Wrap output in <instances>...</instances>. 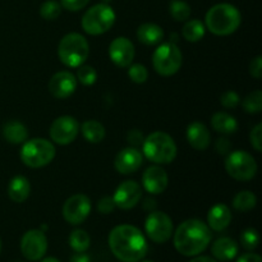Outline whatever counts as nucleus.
<instances>
[{
  "mask_svg": "<svg viewBox=\"0 0 262 262\" xmlns=\"http://www.w3.org/2000/svg\"><path fill=\"white\" fill-rule=\"evenodd\" d=\"M59 3H60L61 8L69 10V12H78L89 4L90 0H60Z\"/></svg>",
  "mask_w": 262,
  "mask_h": 262,
  "instance_id": "obj_38",
  "label": "nucleus"
},
{
  "mask_svg": "<svg viewBox=\"0 0 262 262\" xmlns=\"http://www.w3.org/2000/svg\"><path fill=\"white\" fill-rule=\"evenodd\" d=\"M20 251L28 261H40L48 251V238L42 230L31 229L20 239Z\"/></svg>",
  "mask_w": 262,
  "mask_h": 262,
  "instance_id": "obj_11",
  "label": "nucleus"
},
{
  "mask_svg": "<svg viewBox=\"0 0 262 262\" xmlns=\"http://www.w3.org/2000/svg\"><path fill=\"white\" fill-rule=\"evenodd\" d=\"M239 95L234 91H227L220 96V104L227 109H234L239 105Z\"/></svg>",
  "mask_w": 262,
  "mask_h": 262,
  "instance_id": "obj_36",
  "label": "nucleus"
},
{
  "mask_svg": "<svg viewBox=\"0 0 262 262\" xmlns=\"http://www.w3.org/2000/svg\"><path fill=\"white\" fill-rule=\"evenodd\" d=\"M189 262H217L215 258L209 257V256H196L194 258H192Z\"/></svg>",
  "mask_w": 262,
  "mask_h": 262,
  "instance_id": "obj_45",
  "label": "nucleus"
},
{
  "mask_svg": "<svg viewBox=\"0 0 262 262\" xmlns=\"http://www.w3.org/2000/svg\"><path fill=\"white\" fill-rule=\"evenodd\" d=\"M258 239H260V237H258L257 230L253 229V228L243 230V233L241 234V243L246 251L256 250L258 246Z\"/></svg>",
  "mask_w": 262,
  "mask_h": 262,
  "instance_id": "obj_34",
  "label": "nucleus"
},
{
  "mask_svg": "<svg viewBox=\"0 0 262 262\" xmlns=\"http://www.w3.org/2000/svg\"><path fill=\"white\" fill-rule=\"evenodd\" d=\"M137 38L143 45H158L163 41L164 31L155 23H143L137 28Z\"/></svg>",
  "mask_w": 262,
  "mask_h": 262,
  "instance_id": "obj_23",
  "label": "nucleus"
},
{
  "mask_svg": "<svg viewBox=\"0 0 262 262\" xmlns=\"http://www.w3.org/2000/svg\"><path fill=\"white\" fill-rule=\"evenodd\" d=\"M242 106L248 114H258L262 110V92L260 90L251 92L243 99Z\"/></svg>",
  "mask_w": 262,
  "mask_h": 262,
  "instance_id": "obj_31",
  "label": "nucleus"
},
{
  "mask_svg": "<svg viewBox=\"0 0 262 262\" xmlns=\"http://www.w3.org/2000/svg\"><path fill=\"white\" fill-rule=\"evenodd\" d=\"M174 247L186 257H194L204 252L211 243V229L199 219H188L177 228Z\"/></svg>",
  "mask_w": 262,
  "mask_h": 262,
  "instance_id": "obj_2",
  "label": "nucleus"
},
{
  "mask_svg": "<svg viewBox=\"0 0 262 262\" xmlns=\"http://www.w3.org/2000/svg\"><path fill=\"white\" fill-rule=\"evenodd\" d=\"M61 5L56 0H46L40 7V15L46 20H54L61 14Z\"/></svg>",
  "mask_w": 262,
  "mask_h": 262,
  "instance_id": "obj_32",
  "label": "nucleus"
},
{
  "mask_svg": "<svg viewBox=\"0 0 262 262\" xmlns=\"http://www.w3.org/2000/svg\"><path fill=\"white\" fill-rule=\"evenodd\" d=\"M55 146L45 138H33L26 141L20 148V160L26 166L32 169L49 165L55 158Z\"/></svg>",
  "mask_w": 262,
  "mask_h": 262,
  "instance_id": "obj_6",
  "label": "nucleus"
},
{
  "mask_svg": "<svg viewBox=\"0 0 262 262\" xmlns=\"http://www.w3.org/2000/svg\"><path fill=\"white\" fill-rule=\"evenodd\" d=\"M230 148H232V143H230V141L227 137L217 138L216 143H215V150L217 151V154L228 155L230 152Z\"/></svg>",
  "mask_w": 262,
  "mask_h": 262,
  "instance_id": "obj_41",
  "label": "nucleus"
},
{
  "mask_svg": "<svg viewBox=\"0 0 262 262\" xmlns=\"http://www.w3.org/2000/svg\"><path fill=\"white\" fill-rule=\"evenodd\" d=\"M127 138H128V142L132 145V147H137V146L142 145L143 140H145V138H143L142 133H141L140 130H137V129L130 130V132L128 133Z\"/></svg>",
  "mask_w": 262,
  "mask_h": 262,
  "instance_id": "obj_42",
  "label": "nucleus"
},
{
  "mask_svg": "<svg viewBox=\"0 0 262 262\" xmlns=\"http://www.w3.org/2000/svg\"><path fill=\"white\" fill-rule=\"evenodd\" d=\"M225 170L235 181L248 182L255 178L257 173V163L247 151L237 150L228 154L225 159Z\"/></svg>",
  "mask_w": 262,
  "mask_h": 262,
  "instance_id": "obj_9",
  "label": "nucleus"
},
{
  "mask_svg": "<svg viewBox=\"0 0 262 262\" xmlns=\"http://www.w3.org/2000/svg\"><path fill=\"white\" fill-rule=\"evenodd\" d=\"M128 76L135 83H145L148 78V71L143 64H130L128 67Z\"/></svg>",
  "mask_w": 262,
  "mask_h": 262,
  "instance_id": "obj_35",
  "label": "nucleus"
},
{
  "mask_svg": "<svg viewBox=\"0 0 262 262\" xmlns=\"http://www.w3.org/2000/svg\"><path fill=\"white\" fill-rule=\"evenodd\" d=\"M238 251H239L238 243L229 237L219 238L211 246L212 257L222 262L234 260L238 255Z\"/></svg>",
  "mask_w": 262,
  "mask_h": 262,
  "instance_id": "obj_20",
  "label": "nucleus"
},
{
  "mask_svg": "<svg viewBox=\"0 0 262 262\" xmlns=\"http://www.w3.org/2000/svg\"><path fill=\"white\" fill-rule=\"evenodd\" d=\"M91 212V200L86 194H73L63 206V217L72 225H79L86 222Z\"/></svg>",
  "mask_w": 262,
  "mask_h": 262,
  "instance_id": "obj_12",
  "label": "nucleus"
},
{
  "mask_svg": "<svg viewBox=\"0 0 262 262\" xmlns=\"http://www.w3.org/2000/svg\"><path fill=\"white\" fill-rule=\"evenodd\" d=\"M77 82L82 83L83 86H92L96 82L97 72L91 66H81L77 69Z\"/></svg>",
  "mask_w": 262,
  "mask_h": 262,
  "instance_id": "obj_33",
  "label": "nucleus"
},
{
  "mask_svg": "<svg viewBox=\"0 0 262 262\" xmlns=\"http://www.w3.org/2000/svg\"><path fill=\"white\" fill-rule=\"evenodd\" d=\"M230 223H232V212L227 205L217 204L210 209L207 214V225L210 229L222 232L229 227Z\"/></svg>",
  "mask_w": 262,
  "mask_h": 262,
  "instance_id": "obj_21",
  "label": "nucleus"
},
{
  "mask_svg": "<svg viewBox=\"0 0 262 262\" xmlns=\"http://www.w3.org/2000/svg\"><path fill=\"white\" fill-rule=\"evenodd\" d=\"M237 262H262V260H261V256L257 255V253L248 252L241 256V257L237 260Z\"/></svg>",
  "mask_w": 262,
  "mask_h": 262,
  "instance_id": "obj_43",
  "label": "nucleus"
},
{
  "mask_svg": "<svg viewBox=\"0 0 262 262\" xmlns=\"http://www.w3.org/2000/svg\"><path fill=\"white\" fill-rule=\"evenodd\" d=\"M41 262H60L58 260V258H55V257H46V258H41Z\"/></svg>",
  "mask_w": 262,
  "mask_h": 262,
  "instance_id": "obj_46",
  "label": "nucleus"
},
{
  "mask_svg": "<svg viewBox=\"0 0 262 262\" xmlns=\"http://www.w3.org/2000/svg\"><path fill=\"white\" fill-rule=\"evenodd\" d=\"M169 178L161 166L154 165L145 170L142 176V186L150 194H160L168 188Z\"/></svg>",
  "mask_w": 262,
  "mask_h": 262,
  "instance_id": "obj_18",
  "label": "nucleus"
},
{
  "mask_svg": "<svg viewBox=\"0 0 262 262\" xmlns=\"http://www.w3.org/2000/svg\"><path fill=\"white\" fill-rule=\"evenodd\" d=\"M71 262H91V260H90V256L84 252H76L72 256Z\"/></svg>",
  "mask_w": 262,
  "mask_h": 262,
  "instance_id": "obj_44",
  "label": "nucleus"
},
{
  "mask_svg": "<svg viewBox=\"0 0 262 262\" xmlns=\"http://www.w3.org/2000/svg\"><path fill=\"white\" fill-rule=\"evenodd\" d=\"M90 54L89 41L81 33H67L58 45V55L61 63L69 68L83 66Z\"/></svg>",
  "mask_w": 262,
  "mask_h": 262,
  "instance_id": "obj_4",
  "label": "nucleus"
},
{
  "mask_svg": "<svg viewBox=\"0 0 262 262\" xmlns=\"http://www.w3.org/2000/svg\"><path fill=\"white\" fill-rule=\"evenodd\" d=\"M169 13L177 22H184L191 17V7L183 0H173L169 5Z\"/></svg>",
  "mask_w": 262,
  "mask_h": 262,
  "instance_id": "obj_30",
  "label": "nucleus"
},
{
  "mask_svg": "<svg viewBox=\"0 0 262 262\" xmlns=\"http://www.w3.org/2000/svg\"><path fill=\"white\" fill-rule=\"evenodd\" d=\"M135 55V45L129 38L120 36L110 42L109 56L113 63L119 68H128L132 64Z\"/></svg>",
  "mask_w": 262,
  "mask_h": 262,
  "instance_id": "obj_15",
  "label": "nucleus"
},
{
  "mask_svg": "<svg viewBox=\"0 0 262 262\" xmlns=\"http://www.w3.org/2000/svg\"><path fill=\"white\" fill-rule=\"evenodd\" d=\"M0 250H2V241H0Z\"/></svg>",
  "mask_w": 262,
  "mask_h": 262,
  "instance_id": "obj_48",
  "label": "nucleus"
},
{
  "mask_svg": "<svg viewBox=\"0 0 262 262\" xmlns=\"http://www.w3.org/2000/svg\"><path fill=\"white\" fill-rule=\"evenodd\" d=\"M212 129L222 135H233L238 129V122L234 117L224 112L215 113L211 118Z\"/></svg>",
  "mask_w": 262,
  "mask_h": 262,
  "instance_id": "obj_25",
  "label": "nucleus"
},
{
  "mask_svg": "<svg viewBox=\"0 0 262 262\" xmlns=\"http://www.w3.org/2000/svg\"><path fill=\"white\" fill-rule=\"evenodd\" d=\"M250 142L257 152L262 151V124H257L252 128L250 133Z\"/></svg>",
  "mask_w": 262,
  "mask_h": 262,
  "instance_id": "obj_37",
  "label": "nucleus"
},
{
  "mask_svg": "<svg viewBox=\"0 0 262 262\" xmlns=\"http://www.w3.org/2000/svg\"><path fill=\"white\" fill-rule=\"evenodd\" d=\"M143 163V156L137 147H125L115 156L114 166L118 173L130 174L137 171Z\"/></svg>",
  "mask_w": 262,
  "mask_h": 262,
  "instance_id": "obj_17",
  "label": "nucleus"
},
{
  "mask_svg": "<svg viewBox=\"0 0 262 262\" xmlns=\"http://www.w3.org/2000/svg\"><path fill=\"white\" fill-rule=\"evenodd\" d=\"M141 197H142V189L140 184L135 181H124L115 189L113 200L115 206L119 207L120 210H130L137 206Z\"/></svg>",
  "mask_w": 262,
  "mask_h": 262,
  "instance_id": "obj_14",
  "label": "nucleus"
},
{
  "mask_svg": "<svg viewBox=\"0 0 262 262\" xmlns=\"http://www.w3.org/2000/svg\"><path fill=\"white\" fill-rule=\"evenodd\" d=\"M233 207L239 212H248L253 210L257 204L255 193L251 191H241L233 199Z\"/></svg>",
  "mask_w": 262,
  "mask_h": 262,
  "instance_id": "obj_28",
  "label": "nucleus"
},
{
  "mask_svg": "<svg viewBox=\"0 0 262 262\" xmlns=\"http://www.w3.org/2000/svg\"><path fill=\"white\" fill-rule=\"evenodd\" d=\"M143 154L155 164H170L177 158V145L173 137L165 132H154L143 140Z\"/></svg>",
  "mask_w": 262,
  "mask_h": 262,
  "instance_id": "obj_5",
  "label": "nucleus"
},
{
  "mask_svg": "<svg viewBox=\"0 0 262 262\" xmlns=\"http://www.w3.org/2000/svg\"><path fill=\"white\" fill-rule=\"evenodd\" d=\"M79 133V124L76 118L63 115L56 118L50 127V138L61 146L69 145L77 138Z\"/></svg>",
  "mask_w": 262,
  "mask_h": 262,
  "instance_id": "obj_13",
  "label": "nucleus"
},
{
  "mask_svg": "<svg viewBox=\"0 0 262 262\" xmlns=\"http://www.w3.org/2000/svg\"><path fill=\"white\" fill-rule=\"evenodd\" d=\"M115 12L106 3H100L90 8L82 17V28L91 36L107 32L115 23Z\"/></svg>",
  "mask_w": 262,
  "mask_h": 262,
  "instance_id": "obj_7",
  "label": "nucleus"
},
{
  "mask_svg": "<svg viewBox=\"0 0 262 262\" xmlns=\"http://www.w3.org/2000/svg\"><path fill=\"white\" fill-rule=\"evenodd\" d=\"M250 74L255 79H261L262 77V56L257 55L250 63Z\"/></svg>",
  "mask_w": 262,
  "mask_h": 262,
  "instance_id": "obj_40",
  "label": "nucleus"
},
{
  "mask_svg": "<svg viewBox=\"0 0 262 262\" xmlns=\"http://www.w3.org/2000/svg\"><path fill=\"white\" fill-rule=\"evenodd\" d=\"M115 207L117 206H115L113 197L105 196L102 199H100L99 202H97V210H99V212H101L104 215L112 214L115 210Z\"/></svg>",
  "mask_w": 262,
  "mask_h": 262,
  "instance_id": "obj_39",
  "label": "nucleus"
},
{
  "mask_svg": "<svg viewBox=\"0 0 262 262\" xmlns=\"http://www.w3.org/2000/svg\"><path fill=\"white\" fill-rule=\"evenodd\" d=\"M241 12L232 4L220 3L210 8L205 17V27L216 36H228L239 28Z\"/></svg>",
  "mask_w": 262,
  "mask_h": 262,
  "instance_id": "obj_3",
  "label": "nucleus"
},
{
  "mask_svg": "<svg viewBox=\"0 0 262 262\" xmlns=\"http://www.w3.org/2000/svg\"><path fill=\"white\" fill-rule=\"evenodd\" d=\"M79 130L83 135L84 140L90 143H100L105 138V128L97 120H86L79 127Z\"/></svg>",
  "mask_w": 262,
  "mask_h": 262,
  "instance_id": "obj_26",
  "label": "nucleus"
},
{
  "mask_svg": "<svg viewBox=\"0 0 262 262\" xmlns=\"http://www.w3.org/2000/svg\"><path fill=\"white\" fill-rule=\"evenodd\" d=\"M91 245L89 233L83 229H74L69 235V246L74 252H86Z\"/></svg>",
  "mask_w": 262,
  "mask_h": 262,
  "instance_id": "obj_29",
  "label": "nucleus"
},
{
  "mask_svg": "<svg viewBox=\"0 0 262 262\" xmlns=\"http://www.w3.org/2000/svg\"><path fill=\"white\" fill-rule=\"evenodd\" d=\"M205 31H206V27L201 20L191 19L187 20L186 25L182 28V36L189 42H197V41L202 40V37L205 36Z\"/></svg>",
  "mask_w": 262,
  "mask_h": 262,
  "instance_id": "obj_27",
  "label": "nucleus"
},
{
  "mask_svg": "<svg viewBox=\"0 0 262 262\" xmlns=\"http://www.w3.org/2000/svg\"><path fill=\"white\" fill-rule=\"evenodd\" d=\"M3 136L9 143L19 145V143H25L27 141L28 130L26 125L18 120H10V122L5 123L3 127Z\"/></svg>",
  "mask_w": 262,
  "mask_h": 262,
  "instance_id": "obj_24",
  "label": "nucleus"
},
{
  "mask_svg": "<svg viewBox=\"0 0 262 262\" xmlns=\"http://www.w3.org/2000/svg\"><path fill=\"white\" fill-rule=\"evenodd\" d=\"M49 91L55 99H67L72 96L77 89V78L68 71H61L54 74L49 81Z\"/></svg>",
  "mask_w": 262,
  "mask_h": 262,
  "instance_id": "obj_16",
  "label": "nucleus"
},
{
  "mask_svg": "<svg viewBox=\"0 0 262 262\" xmlns=\"http://www.w3.org/2000/svg\"><path fill=\"white\" fill-rule=\"evenodd\" d=\"M31 184L26 177L17 176L8 184V196L15 204H22L30 197Z\"/></svg>",
  "mask_w": 262,
  "mask_h": 262,
  "instance_id": "obj_22",
  "label": "nucleus"
},
{
  "mask_svg": "<svg viewBox=\"0 0 262 262\" xmlns=\"http://www.w3.org/2000/svg\"><path fill=\"white\" fill-rule=\"evenodd\" d=\"M141 262H154V261H148V260H145V261H141Z\"/></svg>",
  "mask_w": 262,
  "mask_h": 262,
  "instance_id": "obj_47",
  "label": "nucleus"
},
{
  "mask_svg": "<svg viewBox=\"0 0 262 262\" xmlns=\"http://www.w3.org/2000/svg\"><path fill=\"white\" fill-rule=\"evenodd\" d=\"M145 230L152 242L161 245L168 242L173 235V220L163 211H151L146 217Z\"/></svg>",
  "mask_w": 262,
  "mask_h": 262,
  "instance_id": "obj_10",
  "label": "nucleus"
},
{
  "mask_svg": "<svg viewBox=\"0 0 262 262\" xmlns=\"http://www.w3.org/2000/svg\"><path fill=\"white\" fill-rule=\"evenodd\" d=\"M182 63H183L182 51L173 41L159 45L152 54L154 69L160 76H173L181 69Z\"/></svg>",
  "mask_w": 262,
  "mask_h": 262,
  "instance_id": "obj_8",
  "label": "nucleus"
},
{
  "mask_svg": "<svg viewBox=\"0 0 262 262\" xmlns=\"http://www.w3.org/2000/svg\"><path fill=\"white\" fill-rule=\"evenodd\" d=\"M187 141L194 150H206L211 142V135L206 125L201 122H193L187 127Z\"/></svg>",
  "mask_w": 262,
  "mask_h": 262,
  "instance_id": "obj_19",
  "label": "nucleus"
},
{
  "mask_svg": "<svg viewBox=\"0 0 262 262\" xmlns=\"http://www.w3.org/2000/svg\"><path fill=\"white\" fill-rule=\"evenodd\" d=\"M107 242L113 255L122 262H140L147 255V241L143 233L133 225L115 227L110 232Z\"/></svg>",
  "mask_w": 262,
  "mask_h": 262,
  "instance_id": "obj_1",
  "label": "nucleus"
}]
</instances>
